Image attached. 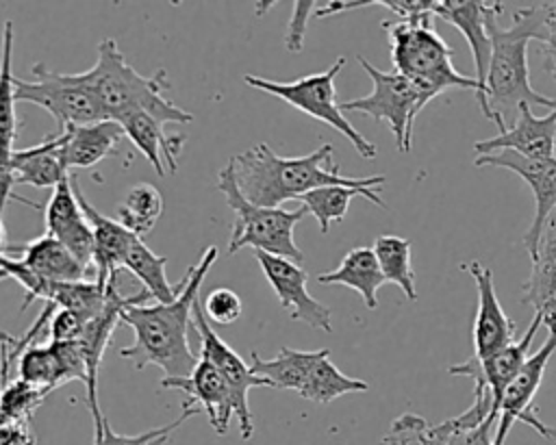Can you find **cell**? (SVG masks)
<instances>
[{
	"label": "cell",
	"instance_id": "1",
	"mask_svg": "<svg viewBox=\"0 0 556 445\" xmlns=\"http://www.w3.org/2000/svg\"><path fill=\"white\" fill-rule=\"evenodd\" d=\"M504 11L502 2L489 20L491 35V61L486 72V104L489 119L502 130L513 126V117L521 104L556 109V98L539 93L530 85L528 67V43L536 39L541 46L547 43L556 20V2H539L517 9L513 22L502 26L497 15Z\"/></svg>",
	"mask_w": 556,
	"mask_h": 445
},
{
	"label": "cell",
	"instance_id": "2",
	"mask_svg": "<svg viewBox=\"0 0 556 445\" xmlns=\"http://www.w3.org/2000/svg\"><path fill=\"white\" fill-rule=\"evenodd\" d=\"M217 256L219 252L215 245L204 250L200 260L187 269V284L174 302L146 304L150 295H143L122 310V321L135 332L132 345L119 349L124 360H130L135 369L156 365L161 367L163 378H185L195 369L200 356L193 354L187 332L200 287Z\"/></svg>",
	"mask_w": 556,
	"mask_h": 445
},
{
	"label": "cell",
	"instance_id": "3",
	"mask_svg": "<svg viewBox=\"0 0 556 445\" xmlns=\"http://www.w3.org/2000/svg\"><path fill=\"white\" fill-rule=\"evenodd\" d=\"M334 148L321 143L317 150L304 156H278L267 143H256L245 152L232 156V167L239 191L248 202L267 208H280L287 200H300L321 187H354L363 191H378L384 185V176L350 178L339 174V165L332 161Z\"/></svg>",
	"mask_w": 556,
	"mask_h": 445
},
{
	"label": "cell",
	"instance_id": "4",
	"mask_svg": "<svg viewBox=\"0 0 556 445\" xmlns=\"http://www.w3.org/2000/svg\"><path fill=\"white\" fill-rule=\"evenodd\" d=\"M93 91L106 119H117L130 111H143L161 124H191L193 115L174 104L165 91L167 72L161 67L150 76L139 74L117 48L113 37H104L96 48V63L76 74Z\"/></svg>",
	"mask_w": 556,
	"mask_h": 445
},
{
	"label": "cell",
	"instance_id": "5",
	"mask_svg": "<svg viewBox=\"0 0 556 445\" xmlns=\"http://www.w3.org/2000/svg\"><path fill=\"white\" fill-rule=\"evenodd\" d=\"M382 28L389 35L393 67L417 87L421 109L447 89L458 87L478 93L476 78L460 74L452 65L454 50L434 30L430 15L382 22Z\"/></svg>",
	"mask_w": 556,
	"mask_h": 445
},
{
	"label": "cell",
	"instance_id": "6",
	"mask_svg": "<svg viewBox=\"0 0 556 445\" xmlns=\"http://www.w3.org/2000/svg\"><path fill=\"white\" fill-rule=\"evenodd\" d=\"M250 369L261 376L271 389L295 391L300 397L315 404H330L348 393H363L369 389L365 380L345 376L332 360L330 349H293L280 347L274 358H263L258 352L250 354Z\"/></svg>",
	"mask_w": 556,
	"mask_h": 445
},
{
	"label": "cell",
	"instance_id": "7",
	"mask_svg": "<svg viewBox=\"0 0 556 445\" xmlns=\"http://www.w3.org/2000/svg\"><path fill=\"white\" fill-rule=\"evenodd\" d=\"M215 189L224 193L230 211L235 213L232 234L228 239V254H235L245 245H252L254 252L289 258L298 265L304 260V254L293 239V228L306 213L304 206L295 211H285V208L256 206L248 202L237 187L230 163H226L217 171Z\"/></svg>",
	"mask_w": 556,
	"mask_h": 445
},
{
	"label": "cell",
	"instance_id": "8",
	"mask_svg": "<svg viewBox=\"0 0 556 445\" xmlns=\"http://www.w3.org/2000/svg\"><path fill=\"white\" fill-rule=\"evenodd\" d=\"M343 65H345V56H339L328 69L317 72V74H308V76H302V78H295V80L280 82V80H269V78L254 76V74H245L243 80L250 87L258 89V91H265L274 98H280L282 102L291 104L293 109L302 111L304 115L328 124L330 128L341 132L363 158L371 161L378 154L376 145L369 139H365L350 124V119L341 111V104L337 102L334 78L343 69Z\"/></svg>",
	"mask_w": 556,
	"mask_h": 445
},
{
	"label": "cell",
	"instance_id": "9",
	"mask_svg": "<svg viewBox=\"0 0 556 445\" xmlns=\"http://www.w3.org/2000/svg\"><path fill=\"white\" fill-rule=\"evenodd\" d=\"M30 74V80L15 76V98L17 102L37 104L48 111L54 117L59 132L106 119L98 98L76 74L52 72L43 63H35Z\"/></svg>",
	"mask_w": 556,
	"mask_h": 445
},
{
	"label": "cell",
	"instance_id": "10",
	"mask_svg": "<svg viewBox=\"0 0 556 445\" xmlns=\"http://www.w3.org/2000/svg\"><path fill=\"white\" fill-rule=\"evenodd\" d=\"M365 74H369L374 89L363 98H354L341 104V111H354L374 119L389 122L400 152H410L415 119L421 113L417 87L397 72H382L371 65L365 56H356Z\"/></svg>",
	"mask_w": 556,
	"mask_h": 445
},
{
	"label": "cell",
	"instance_id": "11",
	"mask_svg": "<svg viewBox=\"0 0 556 445\" xmlns=\"http://www.w3.org/2000/svg\"><path fill=\"white\" fill-rule=\"evenodd\" d=\"M161 389H176L187 395L182 408L202 410L208 417L211 428L217 434H226L230 428V419H237L241 438H252L254 423L250 406L239 399L230 382L222 376V371L208 360L200 358L195 369L185 378H161Z\"/></svg>",
	"mask_w": 556,
	"mask_h": 445
},
{
	"label": "cell",
	"instance_id": "12",
	"mask_svg": "<svg viewBox=\"0 0 556 445\" xmlns=\"http://www.w3.org/2000/svg\"><path fill=\"white\" fill-rule=\"evenodd\" d=\"M554 352H556V326L547 328V339L543 341V345L526 358V363L521 365V369L517 371V376L513 378V382L504 391L493 445H504L506 434L510 432L515 421H521V423L530 425L543 438L556 443V428L543 423L539 419L534 406H532V399H534V395L541 386V380L545 376V367H547Z\"/></svg>",
	"mask_w": 556,
	"mask_h": 445
},
{
	"label": "cell",
	"instance_id": "13",
	"mask_svg": "<svg viewBox=\"0 0 556 445\" xmlns=\"http://www.w3.org/2000/svg\"><path fill=\"white\" fill-rule=\"evenodd\" d=\"M476 167H504L515 171L534 193V215L530 221V228L523 232L521 243L532 256L536 252L541 232L549 219V215L556 211V156L554 158H543V161H532L526 158L517 152L502 150V152H491V154H480L476 156Z\"/></svg>",
	"mask_w": 556,
	"mask_h": 445
},
{
	"label": "cell",
	"instance_id": "14",
	"mask_svg": "<svg viewBox=\"0 0 556 445\" xmlns=\"http://www.w3.org/2000/svg\"><path fill=\"white\" fill-rule=\"evenodd\" d=\"M254 256L280 306L291 313L293 321H302L321 332H332L330 308L308 293V271L304 267L289 258L271 256L265 252H254Z\"/></svg>",
	"mask_w": 556,
	"mask_h": 445
},
{
	"label": "cell",
	"instance_id": "15",
	"mask_svg": "<svg viewBox=\"0 0 556 445\" xmlns=\"http://www.w3.org/2000/svg\"><path fill=\"white\" fill-rule=\"evenodd\" d=\"M543 326V321L539 317H532L528 330L523 332L521 339H515L510 345L502 347L500 352L491 354L484 360H476V358H467L465 363L458 365H450V376H463L469 378L473 382V386H484L489 391L491 397V417H500V404L504 397V391L508 389V384L513 382V378L517 376V371L521 369V365L526 363V358L530 356V345L532 339L536 334V330Z\"/></svg>",
	"mask_w": 556,
	"mask_h": 445
},
{
	"label": "cell",
	"instance_id": "16",
	"mask_svg": "<svg viewBox=\"0 0 556 445\" xmlns=\"http://www.w3.org/2000/svg\"><path fill=\"white\" fill-rule=\"evenodd\" d=\"M43 219L46 234L56 239L80 265L93 271V230L76 198L72 174L52 189Z\"/></svg>",
	"mask_w": 556,
	"mask_h": 445
},
{
	"label": "cell",
	"instance_id": "17",
	"mask_svg": "<svg viewBox=\"0 0 556 445\" xmlns=\"http://www.w3.org/2000/svg\"><path fill=\"white\" fill-rule=\"evenodd\" d=\"M497 2H478V0H439L434 9V17H441L456 26L463 37L467 39L473 65H476V82L478 93L476 100L480 104L482 115L489 119V104H486V72L491 61V35H489V20L495 11Z\"/></svg>",
	"mask_w": 556,
	"mask_h": 445
},
{
	"label": "cell",
	"instance_id": "18",
	"mask_svg": "<svg viewBox=\"0 0 556 445\" xmlns=\"http://www.w3.org/2000/svg\"><path fill=\"white\" fill-rule=\"evenodd\" d=\"M460 267L469 271L478 291V308H476L473 328H471V339H473L471 358L484 360L515 341V323L508 319V315L500 306V300L493 287V271L478 260L463 263Z\"/></svg>",
	"mask_w": 556,
	"mask_h": 445
},
{
	"label": "cell",
	"instance_id": "19",
	"mask_svg": "<svg viewBox=\"0 0 556 445\" xmlns=\"http://www.w3.org/2000/svg\"><path fill=\"white\" fill-rule=\"evenodd\" d=\"M13 22L7 20L2 26V48H0V213L9 200L22 202L30 208H39V204L13 195V180L9 176V163L15 152L17 137V98H15V74H13Z\"/></svg>",
	"mask_w": 556,
	"mask_h": 445
},
{
	"label": "cell",
	"instance_id": "20",
	"mask_svg": "<svg viewBox=\"0 0 556 445\" xmlns=\"http://www.w3.org/2000/svg\"><path fill=\"white\" fill-rule=\"evenodd\" d=\"M510 150L532 161L554 158L556 156V109L547 115L536 117L530 104H521L517 119L510 128L502 130L497 137L482 139L473 143L476 156Z\"/></svg>",
	"mask_w": 556,
	"mask_h": 445
},
{
	"label": "cell",
	"instance_id": "21",
	"mask_svg": "<svg viewBox=\"0 0 556 445\" xmlns=\"http://www.w3.org/2000/svg\"><path fill=\"white\" fill-rule=\"evenodd\" d=\"M74 191H76L80 208L85 211V215L91 224V230H93V271H96V280L100 284H109L111 280H117L119 269H124L126 254H128V250H130V245L135 243L137 237L130 230H126L119 221L106 217L93 204H89V200L85 198L76 178H74Z\"/></svg>",
	"mask_w": 556,
	"mask_h": 445
},
{
	"label": "cell",
	"instance_id": "22",
	"mask_svg": "<svg viewBox=\"0 0 556 445\" xmlns=\"http://www.w3.org/2000/svg\"><path fill=\"white\" fill-rule=\"evenodd\" d=\"M124 137L150 161L159 176L178 169V156L185 145V132H165V124L143 111H130L115 119Z\"/></svg>",
	"mask_w": 556,
	"mask_h": 445
},
{
	"label": "cell",
	"instance_id": "23",
	"mask_svg": "<svg viewBox=\"0 0 556 445\" xmlns=\"http://www.w3.org/2000/svg\"><path fill=\"white\" fill-rule=\"evenodd\" d=\"M191 326L198 332V341H200V358L208 360L211 365H215L222 376L230 382V386L235 389V393L239 395V399L243 404H248V393L254 386H267V382L256 376L250 369V363H245L208 323L204 308L200 304V300H195L193 304V315H191ZM250 406V404H248Z\"/></svg>",
	"mask_w": 556,
	"mask_h": 445
},
{
	"label": "cell",
	"instance_id": "24",
	"mask_svg": "<svg viewBox=\"0 0 556 445\" xmlns=\"http://www.w3.org/2000/svg\"><path fill=\"white\" fill-rule=\"evenodd\" d=\"M9 176L13 185L30 187H56L70 176L63 161V135H48L43 141L15 150L9 163Z\"/></svg>",
	"mask_w": 556,
	"mask_h": 445
},
{
	"label": "cell",
	"instance_id": "25",
	"mask_svg": "<svg viewBox=\"0 0 556 445\" xmlns=\"http://www.w3.org/2000/svg\"><path fill=\"white\" fill-rule=\"evenodd\" d=\"M7 254H17V258L24 260L26 267L50 287L61 282L87 280L91 271L85 265H80L67 247H63L56 239L48 234H41L22 245H13Z\"/></svg>",
	"mask_w": 556,
	"mask_h": 445
},
{
	"label": "cell",
	"instance_id": "26",
	"mask_svg": "<svg viewBox=\"0 0 556 445\" xmlns=\"http://www.w3.org/2000/svg\"><path fill=\"white\" fill-rule=\"evenodd\" d=\"M61 135H63V161L67 169H85L115 154L117 143L124 137V130L115 119H102V122L61 130Z\"/></svg>",
	"mask_w": 556,
	"mask_h": 445
},
{
	"label": "cell",
	"instance_id": "27",
	"mask_svg": "<svg viewBox=\"0 0 556 445\" xmlns=\"http://www.w3.org/2000/svg\"><path fill=\"white\" fill-rule=\"evenodd\" d=\"M530 260L532 269L521 287V302L532 306L534 317L545 321L556 287V211L549 215Z\"/></svg>",
	"mask_w": 556,
	"mask_h": 445
},
{
	"label": "cell",
	"instance_id": "28",
	"mask_svg": "<svg viewBox=\"0 0 556 445\" xmlns=\"http://www.w3.org/2000/svg\"><path fill=\"white\" fill-rule=\"evenodd\" d=\"M319 284H341L361 293L363 304L374 310L378 306V289L387 282L371 247H352L339 267L317 276Z\"/></svg>",
	"mask_w": 556,
	"mask_h": 445
},
{
	"label": "cell",
	"instance_id": "29",
	"mask_svg": "<svg viewBox=\"0 0 556 445\" xmlns=\"http://www.w3.org/2000/svg\"><path fill=\"white\" fill-rule=\"evenodd\" d=\"M165 265H167V256L154 254L139 237L130 245L126 260H124V269H128L132 276H137L141 280L143 291H148V295L152 300H156L161 304H169L182 293L187 280L182 278L180 282L172 284L167 280Z\"/></svg>",
	"mask_w": 556,
	"mask_h": 445
},
{
	"label": "cell",
	"instance_id": "30",
	"mask_svg": "<svg viewBox=\"0 0 556 445\" xmlns=\"http://www.w3.org/2000/svg\"><path fill=\"white\" fill-rule=\"evenodd\" d=\"M354 195H363L369 202H374L376 206L387 208V202L380 198L378 191H363V189L339 187V185L337 187H321V189H315L311 193H304L300 198V202L306 208V213H311L317 219L319 230L328 232L332 221H343V217L348 213V206H350V200Z\"/></svg>",
	"mask_w": 556,
	"mask_h": 445
},
{
	"label": "cell",
	"instance_id": "31",
	"mask_svg": "<svg viewBox=\"0 0 556 445\" xmlns=\"http://www.w3.org/2000/svg\"><path fill=\"white\" fill-rule=\"evenodd\" d=\"M371 250L384 280L397 284L408 300H417V282L410 265V241L400 234H380L376 237Z\"/></svg>",
	"mask_w": 556,
	"mask_h": 445
},
{
	"label": "cell",
	"instance_id": "32",
	"mask_svg": "<svg viewBox=\"0 0 556 445\" xmlns=\"http://www.w3.org/2000/svg\"><path fill=\"white\" fill-rule=\"evenodd\" d=\"M161 211H163L161 191L150 182L132 185L117 206L119 224L139 239L156 226Z\"/></svg>",
	"mask_w": 556,
	"mask_h": 445
},
{
	"label": "cell",
	"instance_id": "33",
	"mask_svg": "<svg viewBox=\"0 0 556 445\" xmlns=\"http://www.w3.org/2000/svg\"><path fill=\"white\" fill-rule=\"evenodd\" d=\"M48 397V391L37 389L20 378L2 380L0 384V423H30L35 410Z\"/></svg>",
	"mask_w": 556,
	"mask_h": 445
},
{
	"label": "cell",
	"instance_id": "34",
	"mask_svg": "<svg viewBox=\"0 0 556 445\" xmlns=\"http://www.w3.org/2000/svg\"><path fill=\"white\" fill-rule=\"evenodd\" d=\"M15 371L17 378L43 389V391H54L59 386V367H56V356L48 345H37L30 343L22 349V354L15 360Z\"/></svg>",
	"mask_w": 556,
	"mask_h": 445
},
{
	"label": "cell",
	"instance_id": "35",
	"mask_svg": "<svg viewBox=\"0 0 556 445\" xmlns=\"http://www.w3.org/2000/svg\"><path fill=\"white\" fill-rule=\"evenodd\" d=\"M193 415H198V410L182 408V412L167 425H159V428L146 430L141 434H119L111 428L106 417L100 415L93 419V445H165L169 441L172 432Z\"/></svg>",
	"mask_w": 556,
	"mask_h": 445
},
{
	"label": "cell",
	"instance_id": "36",
	"mask_svg": "<svg viewBox=\"0 0 556 445\" xmlns=\"http://www.w3.org/2000/svg\"><path fill=\"white\" fill-rule=\"evenodd\" d=\"M59 367V386L70 380H80L87 384V363L78 341H50Z\"/></svg>",
	"mask_w": 556,
	"mask_h": 445
},
{
	"label": "cell",
	"instance_id": "37",
	"mask_svg": "<svg viewBox=\"0 0 556 445\" xmlns=\"http://www.w3.org/2000/svg\"><path fill=\"white\" fill-rule=\"evenodd\" d=\"M204 315L208 321H215V323H232L241 317L243 313V304H241V297L239 293H235L232 289L228 287H215L208 291V295L204 297Z\"/></svg>",
	"mask_w": 556,
	"mask_h": 445
},
{
	"label": "cell",
	"instance_id": "38",
	"mask_svg": "<svg viewBox=\"0 0 556 445\" xmlns=\"http://www.w3.org/2000/svg\"><path fill=\"white\" fill-rule=\"evenodd\" d=\"M319 2H293V13L291 22L285 33V46L291 52H298L304 43V33H306V22L315 15Z\"/></svg>",
	"mask_w": 556,
	"mask_h": 445
},
{
	"label": "cell",
	"instance_id": "39",
	"mask_svg": "<svg viewBox=\"0 0 556 445\" xmlns=\"http://www.w3.org/2000/svg\"><path fill=\"white\" fill-rule=\"evenodd\" d=\"M85 319H80L76 313L65 310V308H56L54 315L50 317V341H78L83 330H85Z\"/></svg>",
	"mask_w": 556,
	"mask_h": 445
},
{
	"label": "cell",
	"instance_id": "40",
	"mask_svg": "<svg viewBox=\"0 0 556 445\" xmlns=\"http://www.w3.org/2000/svg\"><path fill=\"white\" fill-rule=\"evenodd\" d=\"M495 425H497V419L489 415V417L484 419V423L478 425L473 432H469L460 445H493L491 430H493Z\"/></svg>",
	"mask_w": 556,
	"mask_h": 445
},
{
	"label": "cell",
	"instance_id": "41",
	"mask_svg": "<svg viewBox=\"0 0 556 445\" xmlns=\"http://www.w3.org/2000/svg\"><path fill=\"white\" fill-rule=\"evenodd\" d=\"M543 52H545V56H547V67H549L552 76L556 78V20H554L552 35H549L547 43H543Z\"/></svg>",
	"mask_w": 556,
	"mask_h": 445
},
{
	"label": "cell",
	"instance_id": "42",
	"mask_svg": "<svg viewBox=\"0 0 556 445\" xmlns=\"http://www.w3.org/2000/svg\"><path fill=\"white\" fill-rule=\"evenodd\" d=\"M7 232H4V221H2V213H0V256L7 252Z\"/></svg>",
	"mask_w": 556,
	"mask_h": 445
},
{
	"label": "cell",
	"instance_id": "43",
	"mask_svg": "<svg viewBox=\"0 0 556 445\" xmlns=\"http://www.w3.org/2000/svg\"><path fill=\"white\" fill-rule=\"evenodd\" d=\"M2 278H7V276H4V274H2V271H0V280H2Z\"/></svg>",
	"mask_w": 556,
	"mask_h": 445
}]
</instances>
